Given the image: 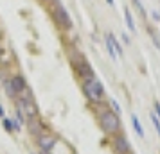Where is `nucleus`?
<instances>
[{
  "mask_svg": "<svg viewBox=\"0 0 160 154\" xmlns=\"http://www.w3.org/2000/svg\"><path fill=\"white\" fill-rule=\"evenodd\" d=\"M36 145L40 151H52L54 147L58 145V138L52 133H47V134H42V136L36 138Z\"/></svg>",
  "mask_w": 160,
  "mask_h": 154,
  "instance_id": "nucleus-8",
  "label": "nucleus"
},
{
  "mask_svg": "<svg viewBox=\"0 0 160 154\" xmlns=\"http://www.w3.org/2000/svg\"><path fill=\"white\" fill-rule=\"evenodd\" d=\"M2 86H4V90H6V95H8L11 100H15L16 99V91L13 90V84H11V75L2 73Z\"/></svg>",
  "mask_w": 160,
  "mask_h": 154,
  "instance_id": "nucleus-10",
  "label": "nucleus"
},
{
  "mask_svg": "<svg viewBox=\"0 0 160 154\" xmlns=\"http://www.w3.org/2000/svg\"><path fill=\"white\" fill-rule=\"evenodd\" d=\"M29 154H38V152H29Z\"/></svg>",
  "mask_w": 160,
  "mask_h": 154,
  "instance_id": "nucleus-28",
  "label": "nucleus"
},
{
  "mask_svg": "<svg viewBox=\"0 0 160 154\" xmlns=\"http://www.w3.org/2000/svg\"><path fill=\"white\" fill-rule=\"evenodd\" d=\"M15 108L22 110V113L25 115V120L40 117V108L36 106L34 100H22V99H15Z\"/></svg>",
  "mask_w": 160,
  "mask_h": 154,
  "instance_id": "nucleus-7",
  "label": "nucleus"
},
{
  "mask_svg": "<svg viewBox=\"0 0 160 154\" xmlns=\"http://www.w3.org/2000/svg\"><path fill=\"white\" fill-rule=\"evenodd\" d=\"M95 110V117H97V122H99V127H101L102 134L110 138V136H113L117 133L122 131V124H121V118L117 115L115 111H112L110 108V104H94L92 106Z\"/></svg>",
  "mask_w": 160,
  "mask_h": 154,
  "instance_id": "nucleus-1",
  "label": "nucleus"
},
{
  "mask_svg": "<svg viewBox=\"0 0 160 154\" xmlns=\"http://www.w3.org/2000/svg\"><path fill=\"white\" fill-rule=\"evenodd\" d=\"M106 38L112 41V45H113V49H115V52H117V56H122V47H121V43H119V40H117L113 34H106Z\"/></svg>",
  "mask_w": 160,
  "mask_h": 154,
  "instance_id": "nucleus-14",
  "label": "nucleus"
},
{
  "mask_svg": "<svg viewBox=\"0 0 160 154\" xmlns=\"http://www.w3.org/2000/svg\"><path fill=\"white\" fill-rule=\"evenodd\" d=\"M38 154H52V151H38Z\"/></svg>",
  "mask_w": 160,
  "mask_h": 154,
  "instance_id": "nucleus-23",
  "label": "nucleus"
},
{
  "mask_svg": "<svg viewBox=\"0 0 160 154\" xmlns=\"http://www.w3.org/2000/svg\"><path fill=\"white\" fill-rule=\"evenodd\" d=\"M68 59H70V65H72V70L76 73V77L78 79H85V77H90V75H94V70H92V65L88 63L85 56L78 50H72L68 54Z\"/></svg>",
  "mask_w": 160,
  "mask_h": 154,
  "instance_id": "nucleus-3",
  "label": "nucleus"
},
{
  "mask_svg": "<svg viewBox=\"0 0 160 154\" xmlns=\"http://www.w3.org/2000/svg\"><path fill=\"white\" fill-rule=\"evenodd\" d=\"M4 52V30H2V27H0V54Z\"/></svg>",
  "mask_w": 160,
  "mask_h": 154,
  "instance_id": "nucleus-19",
  "label": "nucleus"
},
{
  "mask_svg": "<svg viewBox=\"0 0 160 154\" xmlns=\"http://www.w3.org/2000/svg\"><path fill=\"white\" fill-rule=\"evenodd\" d=\"M122 40H124V43H130V41H131V40H130V38H128V36H126V34H124V36H122Z\"/></svg>",
  "mask_w": 160,
  "mask_h": 154,
  "instance_id": "nucleus-24",
  "label": "nucleus"
},
{
  "mask_svg": "<svg viewBox=\"0 0 160 154\" xmlns=\"http://www.w3.org/2000/svg\"><path fill=\"white\" fill-rule=\"evenodd\" d=\"M81 90H83V95L87 97V100L92 106L104 102V86H102L101 79L95 73L90 75V77L81 79Z\"/></svg>",
  "mask_w": 160,
  "mask_h": 154,
  "instance_id": "nucleus-2",
  "label": "nucleus"
},
{
  "mask_svg": "<svg viewBox=\"0 0 160 154\" xmlns=\"http://www.w3.org/2000/svg\"><path fill=\"white\" fill-rule=\"evenodd\" d=\"M11 84H13V90L16 91V97H18V93L22 91V90H25L29 84H27V79L23 77L22 73H13L11 75Z\"/></svg>",
  "mask_w": 160,
  "mask_h": 154,
  "instance_id": "nucleus-9",
  "label": "nucleus"
},
{
  "mask_svg": "<svg viewBox=\"0 0 160 154\" xmlns=\"http://www.w3.org/2000/svg\"><path fill=\"white\" fill-rule=\"evenodd\" d=\"M42 2H45V4H49V2H51V0H42Z\"/></svg>",
  "mask_w": 160,
  "mask_h": 154,
  "instance_id": "nucleus-26",
  "label": "nucleus"
},
{
  "mask_svg": "<svg viewBox=\"0 0 160 154\" xmlns=\"http://www.w3.org/2000/svg\"><path fill=\"white\" fill-rule=\"evenodd\" d=\"M155 115H157V117L160 118V102H158V100L155 102Z\"/></svg>",
  "mask_w": 160,
  "mask_h": 154,
  "instance_id": "nucleus-20",
  "label": "nucleus"
},
{
  "mask_svg": "<svg viewBox=\"0 0 160 154\" xmlns=\"http://www.w3.org/2000/svg\"><path fill=\"white\" fill-rule=\"evenodd\" d=\"M133 2L137 4V7H138V9H142V2H140V0H133Z\"/></svg>",
  "mask_w": 160,
  "mask_h": 154,
  "instance_id": "nucleus-22",
  "label": "nucleus"
},
{
  "mask_svg": "<svg viewBox=\"0 0 160 154\" xmlns=\"http://www.w3.org/2000/svg\"><path fill=\"white\" fill-rule=\"evenodd\" d=\"M110 151H112V154H131L133 151H131V143L130 140H128V136L124 134L122 131L117 133V134H113V136H110Z\"/></svg>",
  "mask_w": 160,
  "mask_h": 154,
  "instance_id": "nucleus-5",
  "label": "nucleus"
},
{
  "mask_svg": "<svg viewBox=\"0 0 160 154\" xmlns=\"http://www.w3.org/2000/svg\"><path fill=\"white\" fill-rule=\"evenodd\" d=\"M16 99H22V100H34V93H32V90L27 86L25 90H22L20 93H18V97Z\"/></svg>",
  "mask_w": 160,
  "mask_h": 154,
  "instance_id": "nucleus-13",
  "label": "nucleus"
},
{
  "mask_svg": "<svg viewBox=\"0 0 160 154\" xmlns=\"http://www.w3.org/2000/svg\"><path fill=\"white\" fill-rule=\"evenodd\" d=\"M6 117V110H4V106H0V118Z\"/></svg>",
  "mask_w": 160,
  "mask_h": 154,
  "instance_id": "nucleus-21",
  "label": "nucleus"
},
{
  "mask_svg": "<svg viewBox=\"0 0 160 154\" xmlns=\"http://www.w3.org/2000/svg\"><path fill=\"white\" fill-rule=\"evenodd\" d=\"M49 4L52 6L51 13H52V20H54V23H56L61 30H70L72 29V18H70V15H68V11L59 4L58 0H51Z\"/></svg>",
  "mask_w": 160,
  "mask_h": 154,
  "instance_id": "nucleus-4",
  "label": "nucleus"
},
{
  "mask_svg": "<svg viewBox=\"0 0 160 154\" xmlns=\"http://www.w3.org/2000/svg\"><path fill=\"white\" fill-rule=\"evenodd\" d=\"M131 154H133V152H131Z\"/></svg>",
  "mask_w": 160,
  "mask_h": 154,
  "instance_id": "nucleus-29",
  "label": "nucleus"
},
{
  "mask_svg": "<svg viewBox=\"0 0 160 154\" xmlns=\"http://www.w3.org/2000/svg\"><path fill=\"white\" fill-rule=\"evenodd\" d=\"M155 43H157V47H158V49H160V43H158V41H155Z\"/></svg>",
  "mask_w": 160,
  "mask_h": 154,
  "instance_id": "nucleus-27",
  "label": "nucleus"
},
{
  "mask_svg": "<svg viewBox=\"0 0 160 154\" xmlns=\"http://www.w3.org/2000/svg\"><path fill=\"white\" fill-rule=\"evenodd\" d=\"M104 45H106V49H108L110 58H112V59H117V58H119V56H117V52H115V49H113V45H112V41H110L108 38L104 40Z\"/></svg>",
  "mask_w": 160,
  "mask_h": 154,
  "instance_id": "nucleus-16",
  "label": "nucleus"
},
{
  "mask_svg": "<svg viewBox=\"0 0 160 154\" xmlns=\"http://www.w3.org/2000/svg\"><path fill=\"white\" fill-rule=\"evenodd\" d=\"M25 125H27V133H29V136H32L34 140H36L38 136H42V134L51 133L49 124H47L42 117L31 118V120H27V122H25Z\"/></svg>",
  "mask_w": 160,
  "mask_h": 154,
  "instance_id": "nucleus-6",
  "label": "nucleus"
},
{
  "mask_svg": "<svg viewBox=\"0 0 160 154\" xmlns=\"http://www.w3.org/2000/svg\"><path fill=\"white\" fill-rule=\"evenodd\" d=\"M108 104H110V108H112V111H115L117 115H121V106L117 104V100H113V99H110V100H108Z\"/></svg>",
  "mask_w": 160,
  "mask_h": 154,
  "instance_id": "nucleus-18",
  "label": "nucleus"
},
{
  "mask_svg": "<svg viewBox=\"0 0 160 154\" xmlns=\"http://www.w3.org/2000/svg\"><path fill=\"white\" fill-rule=\"evenodd\" d=\"M124 20H126V27L131 32H135V22H133V16H131L130 9H124Z\"/></svg>",
  "mask_w": 160,
  "mask_h": 154,
  "instance_id": "nucleus-12",
  "label": "nucleus"
},
{
  "mask_svg": "<svg viewBox=\"0 0 160 154\" xmlns=\"http://www.w3.org/2000/svg\"><path fill=\"white\" fill-rule=\"evenodd\" d=\"M149 118H151L153 125H155V131L158 133V136H160V118L155 115V111H153V113H149Z\"/></svg>",
  "mask_w": 160,
  "mask_h": 154,
  "instance_id": "nucleus-17",
  "label": "nucleus"
},
{
  "mask_svg": "<svg viewBox=\"0 0 160 154\" xmlns=\"http://www.w3.org/2000/svg\"><path fill=\"white\" fill-rule=\"evenodd\" d=\"M2 125H4V129H6L8 133H15V127H13V118L4 117V118H2Z\"/></svg>",
  "mask_w": 160,
  "mask_h": 154,
  "instance_id": "nucleus-15",
  "label": "nucleus"
},
{
  "mask_svg": "<svg viewBox=\"0 0 160 154\" xmlns=\"http://www.w3.org/2000/svg\"><path fill=\"white\" fill-rule=\"evenodd\" d=\"M131 125H133V129H135L138 138H146V133H144V129H142V124H140V120H138V117L135 113L131 115Z\"/></svg>",
  "mask_w": 160,
  "mask_h": 154,
  "instance_id": "nucleus-11",
  "label": "nucleus"
},
{
  "mask_svg": "<svg viewBox=\"0 0 160 154\" xmlns=\"http://www.w3.org/2000/svg\"><path fill=\"white\" fill-rule=\"evenodd\" d=\"M106 2H108L110 6H113V4H115V2H113V0H106Z\"/></svg>",
  "mask_w": 160,
  "mask_h": 154,
  "instance_id": "nucleus-25",
  "label": "nucleus"
}]
</instances>
